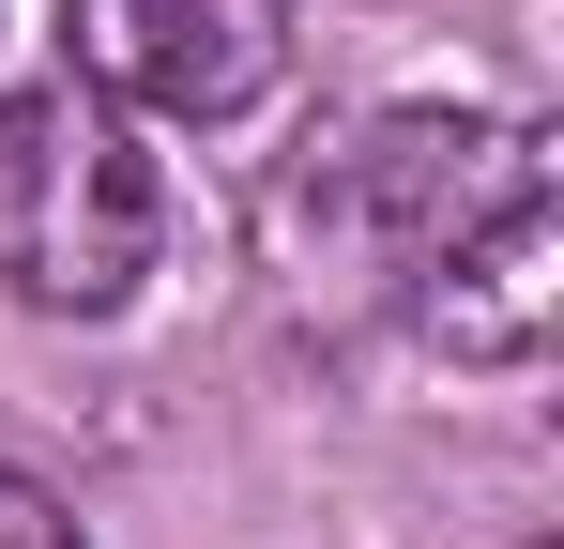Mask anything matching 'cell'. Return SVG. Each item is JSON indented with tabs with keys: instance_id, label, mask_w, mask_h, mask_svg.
Returning <instances> with one entry per match:
<instances>
[{
	"instance_id": "obj_1",
	"label": "cell",
	"mask_w": 564,
	"mask_h": 549,
	"mask_svg": "<svg viewBox=\"0 0 564 549\" xmlns=\"http://www.w3.org/2000/svg\"><path fill=\"white\" fill-rule=\"evenodd\" d=\"M351 214L381 229V260L412 290V321L458 366H534L550 352V290H564V214L534 122H381L351 153Z\"/></svg>"
},
{
	"instance_id": "obj_3",
	"label": "cell",
	"mask_w": 564,
	"mask_h": 549,
	"mask_svg": "<svg viewBox=\"0 0 564 549\" xmlns=\"http://www.w3.org/2000/svg\"><path fill=\"white\" fill-rule=\"evenodd\" d=\"M275 62H290V0H77V77L107 107L229 122L275 92Z\"/></svg>"
},
{
	"instance_id": "obj_4",
	"label": "cell",
	"mask_w": 564,
	"mask_h": 549,
	"mask_svg": "<svg viewBox=\"0 0 564 549\" xmlns=\"http://www.w3.org/2000/svg\"><path fill=\"white\" fill-rule=\"evenodd\" d=\"M0 549H77V519H62L31 473H0Z\"/></svg>"
},
{
	"instance_id": "obj_2",
	"label": "cell",
	"mask_w": 564,
	"mask_h": 549,
	"mask_svg": "<svg viewBox=\"0 0 564 549\" xmlns=\"http://www.w3.org/2000/svg\"><path fill=\"white\" fill-rule=\"evenodd\" d=\"M153 274V153L93 77L0 92V290L46 321H93Z\"/></svg>"
}]
</instances>
